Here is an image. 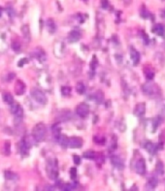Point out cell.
<instances>
[{"label":"cell","mask_w":165,"mask_h":191,"mask_svg":"<svg viewBox=\"0 0 165 191\" xmlns=\"http://www.w3.org/2000/svg\"><path fill=\"white\" fill-rule=\"evenodd\" d=\"M32 135L35 138V140L38 142H41L45 139L46 136V127L43 123H38L34 126L32 130Z\"/></svg>","instance_id":"6da1fadb"},{"label":"cell","mask_w":165,"mask_h":191,"mask_svg":"<svg viewBox=\"0 0 165 191\" xmlns=\"http://www.w3.org/2000/svg\"><path fill=\"white\" fill-rule=\"evenodd\" d=\"M47 173L50 179L56 180L58 177V161L55 159L50 160L47 166Z\"/></svg>","instance_id":"7a4b0ae2"},{"label":"cell","mask_w":165,"mask_h":191,"mask_svg":"<svg viewBox=\"0 0 165 191\" xmlns=\"http://www.w3.org/2000/svg\"><path fill=\"white\" fill-rule=\"evenodd\" d=\"M142 91L143 93L146 95H149V96H151V95H155L159 92V88L156 84H151V82H147V84H144L142 85Z\"/></svg>","instance_id":"3957f363"},{"label":"cell","mask_w":165,"mask_h":191,"mask_svg":"<svg viewBox=\"0 0 165 191\" xmlns=\"http://www.w3.org/2000/svg\"><path fill=\"white\" fill-rule=\"evenodd\" d=\"M31 96H32L33 99L36 102H38L39 104L45 105L47 103V97H46L45 93H44L42 90L38 89V88H33V89L31 90Z\"/></svg>","instance_id":"277c9868"},{"label":"cell","mask_w":165,"mask_h":191,"mask_svg":"<svg viewBox=\"0 0 165 191\" xmlns=\"http://www.w3.org/2000/svg\"><path fill=\"white\" fill-rule=\"evenodd\" d=\"M76 113L82 119H85L90 114V107H88L87 104H85V103H81L79 104L77 108H76Z\"/></svg>","instance_id":"5b68a950"},{"label":"cell","mask_w":165,"mask_h":191,"mask_svg":"<svg viewBox=\"0 0 165 191\" xmlns=\"http://www.w3.org/2000/svg\"><path fill=\"white\" fill-rule=\"evenodd\" d=\"M146 170H147V168H146V162H145V160L143 158L138 159V161L136 162V164H135V171H136V173H137L138 175H140V176H143V175H145Z\"/></svg>","instance_id":"8992f818"},{"label":"cell","mask_w":165,"mask_h":191,"mask_svg":"<svg viewBox=\"0 0 165 191\" xmlns=\"http://www.w3.org/2000/svg\"><path fill=\"white\" fill-rule=\"evenodd\" d=\"M64 50H65V46L63 45V43L58 41L55 43V50H53V53H55V55L58 56V58H61L62 55H64Z\"/></svg>","instance_id":"52a82bcc"},{"label":"cell","mask_w":165,"mask_h":191,"mask_svg":"<svg viewBox=\"0 0 165 191\" xmlns=\"http://www.w3.org/2000/svg\"><path fill=\"white\" fill-rule=\"evenodd\" d=\"M82 146V140L78 137H72L68 140V146L71 148H80Z\"/></svg>","instance_id":"ba28073f"},{"label":"cell","mask_w":165,"mask_h":191,"mask_svg":"<svg viewBox=\"0 0 165 191\" xmlns=\"http://www.w3.org/2000/svg\"><path fill=\"white\" fill-rule=\"evenodd\" d=\"M144 148L150 154H156V152L158 151V146L156 145H154L153 142L151 141H146L144 144Z\"/></svg>","instance_id":"9c48e42d"},{"label":"cell","mask_w":165,"mask_h":191,"mask_svg":"<svg viewBox=\"0 0 165 191\" xmlns=\"http://www.w3.org/2000/svg\"><path fill=\"white\" fill-rule=\"evenodd\" d=\"M111 162H112V164L117 169H119V170H122V169L124 168V163H123V161L122 160V158H119V156H117V155H113V156L111 157Z\"/></svg>","instance_id":"30bf717a"},{"label":"cell","mask_w":165,"mask_h":191,"mask_svg":"<svg viewBox=\"0 0 165 191\" xmlns=\"http://www.w3.org/2000/svg\"><path fill=\"white\" fill-rule=\"evenodd\" d=\"M158 184V180L156 177H151L149 179L147 184L145 185L146 190H154Z\"/></svg>","instance_id":"8fae6325"},{"label":"cell","mask_w":165,"mask_h":191,"mask_svg":"<svg viewBox=\"0 0 165 191\" xmlns=\"http://www.w3.org/2000/svg\"><path fill=\"white\" fill-rule=\"evenodd\" d=\"M146 113V105L145 103H139L136 105L134 109V114L136 116H143Z\"/></svg>","instance_id":"7c38bea8"},{"label":"cell","mask_w":165,"mask_h":191,"mask_svg":"<svg viewBox=\"0 0 165 191\" xmlns=\"http://www.w3.org/2000/svg\"><path fill=\"white\" fill-rule=\"evenodd\" d=\"M151 32L155 33L158 36H164L165 34V26L161 23H157L155 24L154 26L151 28Z\"/></svg>","instance_id":"4fadbf2b"},{"label":"cell","mask_w":165,"mask_h":191,"mask_svg":"<svg viewBox=\"0 0 165 191\" xmlns=\"http://www.w3.org/2000/svg\"><path fill=\"white\" fill-rule=\"evenodd\" d=\"M55 140L58 141V143L62 146V148H66L68 146V140L69 138L66 135L63 134H58L55 136Z\"/></svg>","instance_id":"5bb4252c"},{"label":"cell","mask_w":165,"mask_h":191,"mask_svg":"<svg viewBox=\"0 0 165 191\" xmlns=\"http://www.w3.org/2000/svg\"><path fill=\"white\" fill-rule=\"evenodd\" d=\"M81 39V33L77 30L71 31L68 35V41L70 43H76Z\"/></svg>","instance_id":"9a60e30c"},{"label":"cell","mask_w":165,"mask_h":191,"mask_svg":"<svg viewBox=\"0 0 165 191\" xmlns=\"http://www.w3.org/2000/svg\"><path fill=\"white\" fill-rule=\"evenodd\" d=\"M130 57H131V59L133 61V64L135 66L138 65V63L140 62V53H139V52H137L135 49L131 48V50H130Z\"/></svg>","instance_id":"2e32d148"},{"label":"cell","mask_w":165,"mask_h":191,"mask_svg":"<svg viewBox=\"0 0 165 191\" xmlns=\"http://www.w3.org/2000/svg\"><path fill=\"white\" fill-rule=\"evenodd\" d=\"M15 91H16V94L18 95H23L25 91V84L21 81H20V80H18V82H16Z\"/></svg>","instance_id":"e0dca14e"},{"label":"cell","mask_w":165,"mask_h":191,"mask_svg":"<svg viewBox=\"0 0 165 191\" xmlns=\"http://www.w3.org/2000/svg\"><path fill=\"white\" fill-rule=\"evenodd\" d=\"M21 33H23V36L25 39V41L29 42L30 39H31V34H30V29H29V26L27 24H24L21 26Z\"/></svg>","instance_id":"ac0fdd59"},{"label":"cell","mask_w":165,"mask_h":191,"mask_svg":"<svg viewBox=\"0 0 165 191\" xmlns=\"http://www.w3.org/2000/svg\"><path fill=\"white\" fill-rule=\"evenodd\" d=\"M23 140L24 144L26 145V146H27L28 148H30L31 146H32L33 145H35L36 143H37V141L35 140V138L33 137V135H27V136H25Z\"/></svg>","instance_id":"d6986e66"},{"label":"cell","mask_w":165,"mask_h":191,"mask_svg":"<svg viewBox=\"0 0 165 191\" xmlns=\"http://www.w3.org/2000/svg\"><path fill=\"white\" fill-rule=\"evenodd\" d=\"M46 25H47V28H48V31L50 33V34H53L55 32L56 30V24L55 23V21L53 18H49L47 21H46Z\"/></svg>","instance_id":"ffe728a7"},{"label":"cell","mask_w":165,"mask_h":191,"mask_svg":"<svg viewBox=\"0 0 165 191\" xmlns=\"http://www.w3.org/2000/svg\"><path fill=\"white\" fill-rule=\"evenodd\" d=\"M33 55L38 60H40V61H45V60L47 59L46 58V53L42 49H36L35 50H34Z\"/></svg>","instance_id":"44dd1931"},{"label":"cell","mask_w":165,"mask_h":191,"mask_svg":"<svg viewBox=\"0 0 165 191\" xmlns=\"http://www.w3.org/2000/svg\"><path fill=\"white\" fill-rule=\"evenodd\" d=\"M155 172H156V174L157 175H164V164H163V162L162 161H160V160H158L156 162V165H155Z\"/></svg>","instance_id":"7402d4cb"},{"label":"cell","mask_w":165,"mask_h":191,"mask_svg":"<svg viewBox=\"0 0 165 191\" xmlns=\"http://www.w3.org/2000/svg\"><path fill=\"white\" fill-rule=\"evenodd\" d=\"M140 15H141V17H142L143 18H145V20H146V18H149L150 17H151V18H151V21H154V16L151 15V13L148 11V9H147V8H145V7H143V8H142Z\"/></svg>","instance_id":"603a6c76"},{"label":"cell","mask_w":165,"mask_h":191,"mask_svg":"<svg viewBox=\"0 0 165 191\" xmlns=\"http://www.w3.org/2000/svg\"><path fill=\"white\" fill-rule=\"evenodd\" d=\"M104 99V94L101 90H97L96 93L94 94V100L96 101L97 104H101Z\"/></svg>","instance_id":"cb8c5ba5"},{"label":"cell","mask_w":165,"mask_h":191,"mask_svg":"<svg viewBox=\"0 0 165 191\" xmlns=\"http://www.w3.org/2000/svg\"><path fill=\"white\" fill-rule=\"evenodd\" d=\"M163 120H162V117H161L160 116H157L155 119H154V122H153V130H151V132H155L156 131V129H157V126L159 125V124L162 122Z\"/></svg>","instance_id":"d4e9b609"},{"label":"cell","mask_w":165,"mask_h":191,"mask_svg":"<svg viewBox=\"0 0 165 191\" xmlns=\"http://www.w3.org/2000/svg\"><path fill=\"white\" fill-rule=\"evenodd\" d=\"M145 77L148 81H151V80L154 78V71L151 70V68L145 69Z\"/></svg>","instance_id":"484cf974"},{"label":"cell","mask_w":165,"mask_h":191,"mask_svg":"<svg viewBox=\"0 0 165 191\" xmlns=\"http://www.w3.org/2000/svg\"><path fill=\"white\" fill-rule=\"evenodd\" d=\"M82 156H84V158H85V159L92 160V159H95V157H96V154H95V152L93 151H87L84 152Z\"/></svg>","instance_id":"4316f807"},{"label":"cell","mask_w":165,"mask_h":191,"mask_svg":"<svg viewBox=\"0 0 165 191\" xmlns=\"http://www.w3.org/2000/svg\"><path fill=\"white\" fill-rule=\"evenodd\" d=\"M76 91H77L79 94L85 93V84H82V82H77V84H76Z\"/></svg>","instance_id":"83f0119b"},{"label":"cell","mask_w":165,"mask_h":191,"mask_svg":"<svg viewBox=\"0 0 165 191\" xmlns=\"http://www.w3.org/2000/svg\"><path fill=\"white\" fill-rule=\"evenodd\" d=\"M21 107V105L17 103V102H15V101H13L12 103L10 104V111H11V114H15L16 113L18 112V108Z\"/></svg>","instance_id":"f1b7e54d"},{"label":"cell","mask_w":165,"mask_h":191,"mask_svg":"<svg viewBox=\"0 0 165 191\" xmlns=\"http://www.w3.org/2000/svg\"><path fill=\"white\" fill-rule=\"evenodd\" d=\"M76 188V183L75 182H71V183H65L61 185V189L65 190V191H70V190H74Z\"/></svg>","instance_id":"f546056e"},{"label":"cell","mask_w":165,"mask_h":191,"mask_svg":"<svg viewBox=\"0 0 165 191\" xmlns=\"http://www.w3.org/2000/svg\"><path fill=\"white\" fill-rule=\"evenodd\" d=\"M18 148H20V151H21V153H23V154H25V153H27V151H28V148L26 145L24 144V142H23V140H21V141L20 142V144H18Z\"/></svg>","instance_id":"4dcf8cb0"},{"label":"cell","mask_w":165,"mask_h":191,"mask_svg":"<svg viewBox=\"0 0 165 191\" xmlns=\"http://www.w3.org/2000/svg\"><path fill=\"white\" fill-rule=\"evenodd\" d=\"M5 178L7 180H16L18 179V176H17V174L13 173V172L6 171L5 172Z\"/></svg>","instance_id":"1f68e13d"},{"label":"cell","mask_w":165,"mask_h":191,"mask_svg":"<svg viewBox=\"0 0 165 191\" xmlns=\"http://www.w3.org/2000/svg\"><path fill=\"white\" fill-rule=\"evenodd\" d=\"M93 141H94V143H96L97 145H101V146H102V145L105 144V138H104L103 136H100V135L94 136Z\"/></svg>","instance_id":"d6a6232c"},{"label":"cell","mask_w":165,"mask_h":191,"mask_svg":"<svg viewBox=\"0 0 165 191\" xmlns=\"http://www.w3.org/2000/svg\"><path fill=\"white\" fill-rule=\"evenodd\" d=\"M3 100H4V102H6L7 104L10 105L12 102L14 101V98H13L11 93H9V92H6V93H4V95H3Z\"/></svg>","instance_id":"836d02e7"},{"label":"cell","mask_w":165,"mask_h":191,"mask_svg":"<svg viewBox=\"0 0 165 191\" xmlns=\"http://www.w3.org/2000/svg\"><path fill=\"white\" fill-rule=\"evenodd\" d=\"M52 131H53V134H55V136L60 134V131H61V127H60V124L59 123L53 124V127H52Z\"/></svg>","instance_id":"e575fe53"},{"label":"cell","mask_w":165,"mask_h":191,"mask_svg":"<svg viewBox=\"0 0 165 191\" xmlns=\"http://www.w3.org/2000/svg\"><path fill=\"white\" fill-rule=\"evenodd\" d=\"M71 87H61V94L63 95V96H69L71 93Z\"/></svg>","instance_id":"d590c367"},{"label":"cell","mask_w":165,"mask_h":191,"mask_svg":"<svg viewBox=\"0 0 165 191\" xmlns=\"http://www.w3.org/2000/svg\"><path fill=\"white\" fill-rule=\"evenodd\" d=\"M11 47H12V49L14 50L16 53H20V50H21V44L18 43V42H17V41H14V42H12Z\"/></svg>","instance_id":"8d00e7d4"},{"label":"cell","mask_w":165,"mask_h":191,"mask_svg":"<svg viewBox=\"0 0 165 191\" xmlns=\"http://www.w3.org/2000/svg\"><path fill=\"white\" fill-rule=\"evenodd\" d=\"M10 152H11V144L9 141H6L4 145V153L6 155H10Z\"/></svg>","instance_id":"74e56055"},{"label":"cell","mask_w":165,"mask_h":191,"mask_svg":"<svg viewBox=\"0 0 165 191\" xmlns=\"http://www.w3.org/2000/svg\"><path fill=\"white\" fill-rule=\"evenodd\" d=\"M70 177L72 180H75L77 178V169L76 168H71L70 169Z\"/></svg>","instance_id":"f35d334b"},{"label":"cell","mask_w":165,"mask_h":191,"mask_svg":"<svg viewBox=\"0 0 165 191\" xmlns=\"http://www.w3.org/2000/svg\"><path fill=\"white\" fill-rule=\"evenodd\" d=\"M97 64V61H96V56H93V59H92V61H91L90 63V69L92 70V71H94L95 68H96V65Z\"/></svg>","instance_id":"ab89813d"},{"label":"cell","mask_w":165,"mask_h":191,"mask_svg":"<svg viewBox=\"0 0 165 191\" xmlns=\"http://www.w3.org/2000/svg\"><path fill=\"white\" fill-rule=\"evenodd\" d=\"M73 160H74V163L76 165H80L81 164V157L80 156H78V155H74L73 156Z\"/></svg>","instance_id":"60d3db41"},{"label":"cell","mask_w":165,"mask_h":191,"mask_svg":"<svg viewBox=\"0 0 165 191\" xmlns=\"http://www.w3.org/2000/svg\"><path fill=\"white\" fill-rule=\"evenodd\" d=\"M101 6L103 9H107L109 7V1L108 0H101Z\"/></svg>","instance_id":"b9f144b4"},{"label":"cell","mask_w":165,"mask_h":191,"mask_svg":"<svg viewBox=\"0 0 165 191\" xmlns=\"http://www.w3.org/2000/svg\"><path fill=\"white\" fill-rule=\"evenodd\" d=\"M27 62H28V60L26 58H23V59H21L20 61H18V67H23L25 63H27Z\"/></svg>","instance_id":"7bdbcfd3"},{"label":"cell","mask_w":165,"mask_h":191,"mask_svg":"<svg viewBox=\"0 0 165 191\" xmlns=\"http://www.w3.org/2000/svg\"><path fill=\"white\" fill-rule=\"evenodd\" d=\"M143 38H144V44L145 45H149V41H150V39H149V36L147 35V33H143Z\"/></svg>","instance_id":"ee69618b"},{"label":"cell","mask_w":165,"mask_h":191,"mask_svg":"<svg viewBox=\"0 0 165 191\" xmlns=\"http://www.w3.org/2000/svg\"><path fill=\"white\" fill-rule=\"evenodd\" d=\"M15 78V74L14 73H10V74H9V76H8V80L9 81H12L13 79Z\"/></svg>","instance_id":"f6af8a7d"},{"label":"cell","mask_w":165,"mask_h":191,"mask_svg":"<svg viewBox=\"0 0 165 191\" xmlns=\"http://www.w3.org/2000/svg\"><path fill=\"white\" fill-rule=\"evenodd\" d=\"M7 11H8V14L10 15L11 17H12L13 15H14V12H13V9H9V8H8V9H7Z\"/></svg>","instance_id":"bcb514c9"},{"label":"cell","mask_w":165,"mask_h":191,"mask_svg":"<svg viewBox=\"0 0 165 191\" xmlns=\"http://www.w3.org/2000/svg\"><path fill=\"white\" fill-rule=\"evenodd\" d=\"M2 11H3V10H2V8L0 7V17H1V16H2Z\"/></svg>","instance_id":"7dc6e473"}]
</instances>
